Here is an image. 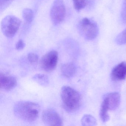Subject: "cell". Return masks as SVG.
<instances>
[{"label":"cell","instance_id":"14","mask_svg":"<svg viewBox=\"0 0 126 126\" xmlns=\"http://www.w3.org/2000/svg\"><path fill=\"white\" fill-rule=\"evenodd\" d=\"M81 122L83 126H94L96 124V119L89 115H84L82 118Z\"/></svg>","mask_w":126,"mask_h":126},{"label":"cell","instance_id":"1","mask_svg":"<svg viewBox=\"0 0 126 126\" xmlns=\"http://www.w3.org/2000/svg\"><path fill=\"white\" fill-rule=\"evenodd\" d=\"M40 110L39 105L29 101H20L15 105L14 111L18 118L28 122H33L39 116Z\"/></svg>","mask_w":126,"mask_h":126},{"label":"cell","instance_id":"19","mask_svg":"<svg viewBox=\"0 0 126 126\" xmlns=\"http://www.w3.org/2000/svg\"><path fill=\"white\" fill-rule=\"evenodd\" d=\"M38 56L34 53H30L28 56V60L31 63H34L38 60Z\"/></svg>","mask_w":126,"mask_h":126},{"label":"cell","instance_id":"12","mask_svg":"<svg viewBox=\"0 0 126 126\" xmlns=\"http://www.w3.org/2000/svg\"><path fill=\"white\" fill-rule=\"evenodd\" d=\"M108 110L109 109L107 99L104 97L100 110V118L103 122H106L110 119V116L108 113Z\"/></svg>","mask_w":126,"mask_h":126},{"label":"cell","instance_id":"4","mask_svg":"<svg viewBox=\"0 0 126 126\" xmlns=\"http://www.w3.org/2000/svg\"><path fill=\"white\" fill-rule=\"evenodd\" d=\"M20 20L13 15H8L4 17L1 23L2 32L8 38L14 36L21 25Z\"/></svg>","mask_w":126,"mask_h":126},{"label":"cell","instance_id":"11","mask_svg":"<svg viewBox=\"0 0 126 126\" xmlns=\"http://www.w3.org/2000/svg\"><path fill=\"white\" fill-rule=\"evenodd\" d=\"M61 71L63 76L67 78L73 77L76 73V67L72 63H67L62 65Z\"/></svg>","mask_w":126,"mask_h":126},{"label":"cell","instance_id":"5","mask_svg":"<svg viewBox=\"0 0 126 126\" xmlns=\"http://www.w3.org/2000/svg\"><path fill=\"white\" fill-rule=\"evenodd\" d=\"M66 9L63 0H54L50 11L51 22L54 25L61 23L64 19Z\"/></svg>","mask_w":126,"mask_h":126},{"label":"cell","instance_id":"2","mask_svg":"<svg viewBox=\"0 0 126 126\" xmlns=\"http://www.w3.org/2000/svg\"><path fill=\"white\" fill-rule=\"evenodd\" d=\"M61 97L63 107L67 111L73 112L80 106L81 98L79 92L68 86H64L61 90Z\"/></svg>","mask_w":126,"mask_h":126},{"label":"cell","instance_id":"3","mask_svg":"<svg viewBox=\"0 0 126 126\" xmlns=\"http://www.w3.org/2000/svg\"><path fill=\"white\" fill-rule=\"evenodd\" d=\"M78 28L80 34L87 40L94 39L98 34L99 28L97 23L87 17L83 18L79 21Z\"/></svg>","mask_w":126,"mask_h":126},{"label":"cell","instance_id":"9","mask_svg":"<svg viewBox=\"0 0 126 126\" xmlns=\"http://www.w3.org/2000/svg\"><path fill=\"white\" fill-rule=\"evenodd\" d=\"M126 77V63L123 62L115 67L111 72V78L115 81H121Z\"/></svg>","mask_w":126,"mask_h":126},{"label":"cell","instance_id":"15","mask_svg":"<svg viewBox=\"0 0 126 126\" xmlns=\"http://www.w3.org/2000/svg\"><path fill=\"white\" fill-rule=\"evenodd\" d=\"M22 16L26 22L31 23L33 18V13L31 9L26 8L23 9V11Z\"/></svg>","mask_w":126,"mask_h":126},{"label":"cell","instance_id":"16","mask_svg":"<svg viewBox=\"0 0 126 126\" xmlns=\"http://www.w3.org/2000/svg\"><path fill=\"white\" fill-rule=\"evenodd\" d=\"M74 7L77 11H80L86 6L87 0H73Z\"/></svg>","mask_w":126,"mask_h":126},{"label":"cell","instance_id":"21","mask_svg":"<svg viewBox=\"0 0 126 126\" xmlns=\"http://www.w3.org/2000/svg\"><path fill=\"white\" fill-rule=\"evenodd\" d=\"M3 0V1H8L11 0Z\"/></svg>","mask_w":126,"mask_h":126},{"label":"cell","instance_id":"6","mask_svg":"<svg viewBox=\"0 0 126 126\" xmlns=\"http://www.w3.org/2000/svg\"><path fill=\"white\" fill-rule=\"evenodd\" d=\"M58 60V54L57 51H51L45 54L41 59L40 67L46 72L52 71L56 68Z\"/></svg>","mask_w":126,"mask_h":126},{"label":"cell","instance_id":"7","mask_svg":"<svg viewBox=\"0 0 126 126\" xmlns=\"http://www.w3.org/2000/svg\"><path fill=\"white\" fill-rule=\"evenodd\" d=\"M43 122L48 126H59L63 125L62 118L59 113L52 108L44 110L42 115Z\"/></svg>","mask_w":126,"mask_h":126},{"label":"cell","instance_id":"20","mask_svg":"<svg viewBox=\"0 0 126 126\" xmlns=\"http://www.w3.org/2000/svg\"><path fill=\"white\" fill-rule=\"evenodd\" d=\"M25 46V44L23 40L22 39H20L16 44V48L18 50H23Z\"/></svg>","mask_w":126,"mask_h":126},{"label":"cell","instance_id":"13","mask_svg":"<svg viewBox=\"0 0 126 126\" xmlns=\"http://www.w3.org/2000/svg\"><path fill=\"white\" fill-rule=\"evenodd\" d=\"M32 79L39 84L44 87H46L49 84V79L45 74H37L33 77Z\"/></svg>","mask_w":126,"mask_h":126},{"label":"cell","instance_id":"8","mask_svg":"<svg viewBox=\"0 0 126 126\" xmlns=\"http://www.w3.org/2000/svg\"><path fill=\"white\" fill-rule=\"evenodd\" d=\"M17 84V80L15 77L11 75L0 73V87L5 91H10L14 88Z\"/></svg>","mask_w":126,"mask_h":126},{"label":"cell","instance_id":"17","mask_svg":"<svg viewBox=\"0 0 126 126\" xmlns=\"http://www.w3.org/2000/svg\"><path fill=\"white\" fill-rule=\"evenodd\" d=\"M115 42L119 45L126 44V28L117 36L116 38Z\"/></svg>","mask_w":126,"mask_h":126},{"label":"cell","instance_id":"10","mask_svg":"<svg viewBox=\"0 0 126 126\" xmlns=\"http://www.w3.org/2000/svg\"><path fill=\"white\" fill-rule=\"evenodd\" d=\"M104 97L107 99L109 110H115L119 106L121 97L119 93L117 92L110 93L105 95Z\"/></svg>","mask_w":126,"mask_h":126},{"label":"cell","instance_id":"18","mask_svg":"<svg viewBox=\"0 0 126 126\" xmlns=\"http://www.w3.org/2000/svg\"><path fill=\"white\" fill-rule=\"evenodd\" d=\"M121 17L123 22L126 23V0H123L121 12Z\"/></svg>","mask_w":126,"mask_h":126}]
</instances>
